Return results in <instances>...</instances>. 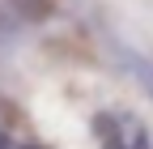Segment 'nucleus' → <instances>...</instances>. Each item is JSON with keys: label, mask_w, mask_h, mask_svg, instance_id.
<instances>
[{"label": "nucleus", "mask_w": 153, "mask_h": 149, "mask_svg": "<svg viewBox=\"0 0 153 149\" xmlns=\"http://www.w3.org/2000/svg\"><path fill=\"white\" fill-rule=\"evenodd\" d=\"M132 149H153V145H149V132H145V128H132Z\"/></svg>", "instance_id": "obj_1"}]
</instances>
